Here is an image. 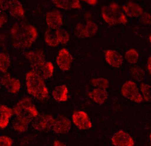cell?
Instances as JSON below:
<instances>
[{"mask_svg":"<svg viewBox=\"0 0 151 146\" xmlns=\"http://www.w3.org/2000/svg\"><path fill=\"white\" fill-rule=\"evenodd\" d=\"M45 41L51 47H56L60 45L55 34V30L52 29H47L45 33Z\"/></svg>","mask_w":151,"mask_h":146,"instance_id":"22","label":"cell"},{"mask_svg":"<svg viewBox=\"0 0 151 146\" xmlns=\"http://www.w3.org/2000/svg\"><path fill=\"white\" fill-rule=\"evenodd\" d=\"M91 83L93 86L97 87L98 89L106 90L109 86V82L107 80L104 78L93 79L91 81Z\"/></svg>","mask_w":151,"mask_h":146,"instance_id":"27","label":"cell"},{"mask_svg":"<svg viewBox=\"0 0 151 146\" xmlns=\"http://www.w3.org/2000/svg\"><path fill=\"white\" fill-rule=\"evenodd\" d=\"M101 13L103 20L109 25H126L128 22L125 15L116 3L113 2L102 7Z\"/></svg>","mask_w":151,"mask_h":146,"instance_id":"5","label":"cell"},{"mask_svg":"<svg viewBox=\"0 0 151 146\" xmlns=\"http://www.w3.org/2000/svg\"><path fill=\"white\" fill-rule=\"evenodd\" d=\"M111 140L115 146H134V141L132 137L122 130L115 133Z\"/></svg>","mask_w":151,"mask_h":146,"instance_id":"11","label":"cell"},{"mask_svg":"<svg viewBox=\"0 0 151 146\" xmlns=\"http://www.w3.org/2000/svg\"><path fill=\"white\" fill-rule=\"evenodd\" d=\"M84 1L86 2V3H88L91 6H95L98 2V1H95H95L94 0H93V1H92V0H91V1L87 0V1Z\"/></svg>","mask_w":151,"mask_h":146,"instance_id":"34","label":"cell"},{"mask_svg":"<svg viewBox=\"0 0 151 146\" xmlns=\"http://www.w3.org/2000/svg\"><path fill=\"white\" fill-rule=\"evenodd\" d=\"M17 117L20 118L29 123H30L38 115L37 110L34 105L32 99L25 97L20 100L13 109Z\"/></svg>","mask_w":151,"mask_h":146,"instance_id":"4","label":"cell"},{"mask_svg":"<svg viewBox=\"0 0 151 146\" xmlns=\"http://www.w3.org/2000/svg\"><path fill=\"white\" fill-rule=\"evenodd\" d=\"M14 114L13 110L5 105H0V128H5L9 123V119Z\"/></svg>","mask_w":151,"mask_h":146,"instance_id":"18","label":"cell"},{"mask_svg":"<svg viewBox=\"0 0 151 146\" xmlns=\"http://www.w3.org/2000/svg\"><path fill=\"white\" fill-rule=\"evenodd\" d=\"M149 39H150V42H151V36H149Z\"/></svg>","mask_w":151,"mask_h":146,"instance_id":"36","label":"cell"},{"mask_svg":"<svg viewBox=\"0 0 151 146\" xmlns=\"http://www.w3.org/2000/svg\"><path fill=\"white\" fill-rule=\"evenodd\" d=\"M73 61L72 55L66 48H62L59 51L56 63L62 70L66 71L70 70Z\"/></svg>","mask_w":151,"mask_h":146,"instance_id":"10","label":"cell"},{"mask_svg":"<svg viewBox=\"0 0 151 146\" xmlns=\"http://www.w3.org/2000/svg\"><path fill=\"white\" fill-rule=\"evenodd\" d=\"M130 73L132 77L137 81H142L145 78V72L139 67H134L131 68Z\"/></svg>","mask_w":151,"mask_h":146,"instance_id":"25","label":"cell"},{"mask_svg":"<svg viewBox=\"0 0 151 146\" xmlns=\"http://www.w3.org/2000/svg\"><path fill=\"white\" fill-rule=\"evenodd\" d=\"M56 38L59 44H66L70 39V36L67 31L63 29H59L55 30Z\"/></svg>","mask_w":151,"mask_h":146,"instance_id":"26","label":"cell"},{"mask_svg":"<svg viewBox=\"0 0 151 146\" xmlns=\"http://www.w3.org/2000/svg\"><path fill=\"white\" fill-rule=\"evenodd\" d=\"M140 22L143 24L146 25H149L151 24V16L150 14L148 13H143V14L141 15L140 17Z\"/></svg>","mask_w":151,"mask_h":146,"instance_id":"31","label":"cell"},{"mask_svg":"<svg viewBox=\"0 0 151 146\" xmlns=\"http://www.w3.org/2000/svg\"><path fill=\"white\" fill-rule=\"evenodd\" d=\"M24 56L29 61L32 71L45 80L52 76L54 67L51 62L46 61L44 51L42 50L30 51L24 53Z\"/></svg>","mask_w":151,"mask_h":146,"instance_id":"2","label":"cell"},{"mask_svg":"<svg viewBox=\"0 0 151 146\" xmlns=\"http://www.w3.org/2000/svg\"><path fill=\"white\" fill-rule=\"evenodd\" d=\"M89 97L97 103L102 104L106 101L108 98V93L105 89H94L88 93Z\"/></svg>","mask_w":151,"mask_h":146,"instance_id":"20","label":"cell"},{"mask_svg":"<svg viewBox=\"0 0 151 146\" xmlns=\"http://www.w3.org/2000/svg\"><path fill=\"white\" fill-rule=\"evenodd\" d=\"M6 15L2 10L0 9V28H1L7 22Z\"/></svg>","mask_w":151,"mask_h":146,"instance_id":"32","label":"cell"},{"mask_svg":"<svg viewBox=\"0 0 151 146\" xmlns=\"http://www.w3.org/2000/svg\"><path fill=\"white\" fill-rule=\"evenodd\" d=\"M72 120L74 124L80 130H87L92 126L88 115L83 111L74 112L72 115Z\"/></svg>","mask_w":151,"mask_h":146,"instance_id":"9","label":"cell"},{"mask_svg":"<svg viewBox=\"0 0 151 146\" xmlns=\"http://www.w3.org/2000/svg\"><path fill=\"white\" fill-rule=\"evenodd\" d=\"M1 84L9 93L15 94L19 92L21 84L19 80L12 77L9 73H6L1 77Z\"/></svg>","mask_w":151,"mask_h":146,"instance_id":"13","label":"cell"},{"mask_svg":"<svg viewBox=\"0 0 151 146\" xmlns=\"http://www.w3.org/2000/svg\"><path fill=\"white\" fill-rule=\"evenodd\" d=\"M26 81L29 94L40 101L45 100L48 98V89L45 80L40 76L32 71L29 72L26 74Z\"/></svg>","mask_w":151,"mask_h":146,"instance_id":"3","label":"cell"},{"mask_svg":"<svg viewBox=\"0 0 151 146\" xmlns=\"http://www.w3.org/2000/svg\"><path fill=\"white\" fill-rule=\"evenodd\" d=\"M122 95L132 101L140 103L143 100V96L139 93L136 83L128 81L124 83L121 90Z\"/></svg>","mask_w":151,"mask_h":146,"instance_id":"6","label":"cell"},{"mask_svg":"<svg viewBox=\"0 0 151 146\" xmlns=\"http://www.w3.org/2000/svg\"><path fill=\"white\" fill-rule=\"evenodd\" d=\"M46 21L48 27L55 30L60 29L63 25L61 14L59 10L56 9L47 14Z\"/></svg>","mask_w":151,"mask_h":146,"instance_id":"14","label":"cell"},{"mask_svg":"<svg viewBox=\"0 0 151 146\" xmlns=\"http://www.w3.org/2000/svg\"><path fill=\"white\" fill-rule=\"evenodd\" d=\"M29 123L20 118L17 117L13 123V128L16 131L20 132H24L27 131Z\"/></svg>","mask_w":151,"mask_h":146,"instance_id":"23","label":"cell"},{"mask_svg":"<svg viewBox=\"0 0 151 146\" xmlns=\"http://www.w3.org/2000/svg\"><path fill=\"white\" fill-rule=\"evenodd\" d=\"M140 89L143 95V98L145 101L151 100V86L147 84L142 83L140 85Z\"/></svg>","mask_w":151,"mask_h":146,"instance_id":"29","label":"cell"},{"mask_svg":"<svg viewBox=\"0 0 151 146\" xmlns=\"http://www.w3.org/2000/svg\"><path fill=\"white\" fill-rule=\"evenodd\" d=\"M54 121L52 115L40 114L33 119L32 126L33 128L38 131H49L53 127Z\"/></svg>","mask_w":151,"mask_h":146,"instance_id":"7","label":"cell"},{"mask_svg":"<svg viewBox=\"0 0 151 146\" xmlns=\"http://www.w3.org/2000/svg\"><path fill=\"white\" fill-rule=\"evenodd\" d=\"M71 127L70 120L66 117L60 116L55 119L53 130L57 134H63L68 132Z\"/></svg>","mask_w":151,"mask_h":146,"instance_id":"12","label":"cell"},{"mask_svg":"<svg viewBox=\"0 0 151 146\" xmlns=\"http://www.w3.org/2000/svg\"><path fill=\"white\" fill-rule=\"evenodd\" d=\"M54 146H67L64 143L60 141L56 140L54 142Z\"/></svg>","mask_w":151,"mask_h":146,"instance_id":"35","label":"cell"},{"mask_svg":"<svg viewBox=\"0 0 151 146\" xmlns=\"http://www.w3.org/2000/svg\"><path fill=\"white\" fill-rule=\"evenodd\" d=\"M125 57L128 62L131 64L137 63L139 60V54L135 49H130L125 53Z\"/></svg>","mask_w":151,"mask_h":146,"instance_id":"28","label":"cell"},{"mask_svg":"<svg viewBox=\"0 0 151 146\" xmlns=\"http://www.w3.org/2000/svg\"><path fill=\"white\" fill-rule=\"evenodd\" d=\"M13 46L18 49H25L31 46L38 37L37 29L29 24L17 22L10 30Z\"/></svg>","mask_w":151,"mask_h":146,"instance_id":"1","label":"cell"},{"mask_svg":"<svg viewBox=\"0 0 151 146\" xmlns=\"http://www.w3.org/2000/svg\"><path fill=\"white\" fill-rule=\"evenodd\" d=\"M123 10L130 17H138L142 15L144 11L141 6L133 2H129L122 7Z\"/></svg>","mask_w":151,"mask_h":146,"instance_id":"17","label":"cell"},{"mask_svg":"<svg viewBox=\"0 0 151 146\" xmlns=\"http://www.w3.org/2000/svg\"><path fill=\"white\" fill-rule=\"evenodd\" d=\"M105 58L107 62L114 68H119L123 62L122 56L115 50H106L105 52Z\"/></svg>","mask_w":151,"mask_h":146,"instance_id":"16","label":"cell"},{"mask_svg":"<svg viewBox=\"0 0 151 146\" xmlns=\"http://www.w3.org/2000/svg\"><path fill=\"white\" fill-rule=\"evenodd\" d=\"M68 89L65 85L58 86L52 92L55 100L58 102L67 101L68 100Z\"/></svg>","mask_w":151,"mask_h":146,"instance_id":"21","label":"cell"},{"mask_svg":"<svg viewBox=\"0 0 151 146\" xmlns=\"http://www.w3.org/2000/svg\"><path fill=\"white\" fill-rule=\"evenodd\" d=\"M10 64L11 61L8 55L5 53H0V72L3 73H6Z\"/></svg>","mask_w":151,"mask_h":146,"instance_id":"24","label":"cell"},{"mask_svg":"<svg viewBox=\"0 0 151 146\" xmlns=\"http://www.w3.org/2000/svg\"><path fill=\"white\" fill-rule=\"evenodd\" d=\"M98 31L97 25L92 21H88L86 25L78 24L75 29V34L78 38H91L94 36Z\"/></svg>","mask_w":151,"mask_h":146,"instance_id":"8","label":"cell"},{"mask_svg":"<svg viewBox=\"0 0 151 146\" xmlns=\"http://www.w3.org/2000/svg\"><path fill=\"white\" fill-rule=\"evenodd\" d=\"M6 10H9L10 15L15 18H23L24 17V9L19 1H8Z\"/></svg>","mask_w":151,"mask_h":146,"instance_id":"15","label":"cell"},{"mask_svg":"<svg viewBox=\"0 0 151 146\" xmlns=\"http://www.w3.org/2000/svg\"><path fill=\"white\" fill-rule=\"evenodd\" d=\"M53 3L59 8L67 10L72 9H80L81 5L78 0H53Z\"/></svg>","mask_w":151,"mask_h":146,"instance_id":"19","label":"cell"},{"mask_svg":"<svg viewBox=\"0 0 151 146\" xmlns=\"http://www.w3.org/2000/svg\"><path fill=\"white\" fill-rule=\"evenodd\" d=\"M147 70H148V72H149V74L150 75L151 72V56H149L148 60H147Z\"/></svg>","mask_w":151,"mask_h":146,"instance_id":"33","label":"cell"},{"mask_svg":"<svg viewBox=\"0 0 151 146\" xmlns=\"http://www.w3.org/2000/svg\"><path fill=\"white\" fill-rule=\"evenodd\" d=\"M13 140L10 137L6 136H0V146H11Z\"/></svg>","mask_w":151,"mask_h":146,"instance_id":"30","label":"cell"}]
</instances>
